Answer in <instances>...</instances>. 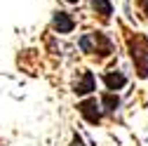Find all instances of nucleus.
Instances as JSON below:
<instances>
[{
  "label": "nucleus",
  "instance_id": "f257e3e1",
  "mask_svg": "<svg viewBox=\"0 0 148 146\" xmlns=\"http://www.w3.org/2000/svg\"><path fill=\"white\" fill-rule=\"evenodd\" d=\"M132 59L139 66V76L146 78L148 76V38L134 35V40H132Z\"/></svg>",
  "mask_w": 148,
  "mask_h": 146
},
{
  "label": "nucleus",
  "instance_id": "f03ea898",
  "mask_svg": "<svg viewBox=\"0 0 148 146\" xmlns=\"http://www.w3.org/2000/svg\"><path fill=\"white\" fill-rule=\"evenodd\" d=\"M78 108H80V113H82V118H85L87 123L97 125V123L101 120V104H99L97 99H85Z\"/></svg>",
  "mask_w": 148,
  "mask_h": 146
},
{
  "label": "nucleus",
  "instance_id": "7ed1b4c3",
  "mask_svg": "<svg viewBox=\"0 0 148 146\" xmlns=\"http://www.w3.org/2000/svg\"><path fill=\"white\" fill-rule=\"evenodd\" d=\"M52 26H54V31H57V33H71L73 26H75V21L68 17V12L57 10V12H54V19H52Z\"/></svg>",
  "mask_w": 148,
  "mask_h": 146
},
{
  "label": "nucleus",
  "instance_id": "20e7f679",
  "mask_svg": "<svg viewBox=\"0 0 148 146\" xmlns=\"http://www.w3.org/2000/svg\"><path fill=\"white\" fill-rule=\"evenodd\" d=\"M94 87H97V83H94V73H92V71H82V80L75 83L73 92H75V94H89Z\"/></svg>",
  "mask_w": 148,
  "mask_h": 146
},
{
  "label": "nucleus",
  "instance_id": "39448f33",
  "mask_svg": "<svg viewBox=\"0 0 148 146\" xmlns=\"http://www.w3.org/2000/svg\"><path fill=\"white\" fill-rule=\"evenodd\" d=\"M103 80H106L108 90H120V87H125V83H127V78L122 76L120 71H115V73H106Z\"/></svg>",
  "mask_w": 148,
  "mask_h": 146
},
{
  "label": "nucleus",
  "instance_id": "423d86ee",
  "mask_svg": "<svg viewBox=\"0 0 148 146\" xmlns=\"http://www.w3.org/2000/svg\"><path fill=\"white\" fill-rule=\"evenodd\" d=\"M101 106H103V111H115V108L120 106V99H118V94H113V92L103 94V97H101Z\"/></svg>",
  "mask_w": 148,
  "mask_h": 146
},
{
  "label": "nucleus",
  "instance_id": "0eeeda50",
  "mask_svg": "<svg viewBox=\"0 0 148 146\" xmlns=\"http://www.w3.org/2000/svg\"><path fill=\"white\" fill-rule=\"evenodd\" d=\"M92 7H94L101 17H108V14H113V5L108 3V0H92Z\"/></svg>",
  "mask_w": 148,
  "mask_h": 146
},
{
  "label": "nucleus",
  "instance_id": "6e6552de",
  "mask_svg": "<svg viewBox=\"0 0 148 146\" xmlns=\"http://www.w3.org/2000/svg\"><path fill=\"white\" fill-rule=\"evenodd\" d=\"M73 146H85V144H82V139H80V137H73Z\"/></svg>",
  "mask_w": 148,
  "mask_h": 146
},
{
  "label": "nucleus",
  "instance_id": "1a4fd4ad",
  "mask_svg": "<svg viewBox=\"0 0 148 146\" xmlns=\"http://www.w3.org/2000/svg\"><path fill=\"white\" fill-rule=\"evenodd\" d=\"M139 3H141V7L146 10V14H148V0H139Z\"/></svg>",
  "mask_w": 148,
  "mask_h": 146
},
{
  "label": "nucleus",
  "instance_id": "9d476101",
  "mask_svg": "<svg viewBox=\"0 0 148 146\" xmlns=\"http://www.w3.org/2000/svg\"><path fill=\"white\" fill-rule=\"evenodd\" d=\"M66 3H78V0H66Z\"/></svg>",
  "mask_w": 148,
  "mask_h": 146
}]
</instances>
